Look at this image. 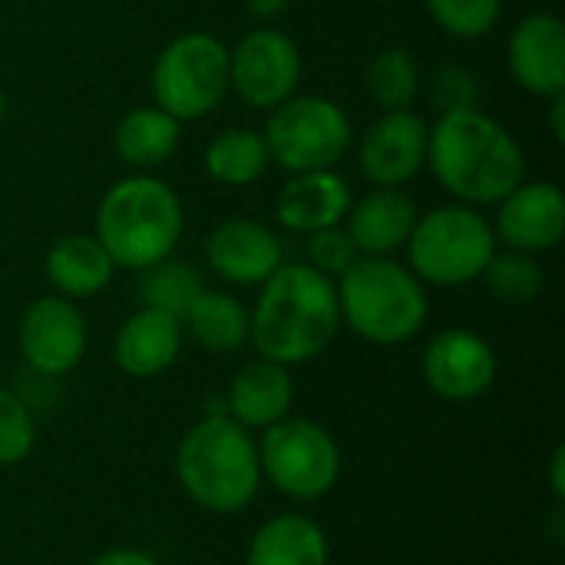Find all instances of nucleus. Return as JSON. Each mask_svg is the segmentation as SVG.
<instances>
[{
    "label": "nucleus",
    "mask_w": 565,
    "mask_h": 565,
    "mask_svg": "<svg viewBox=\"0 0 565 565\" xmlns=\"http://www.w3.org/2000/svg\"><path fill=\"white\" fill-rule=\"evenodd\" d=\"M248 341L258 358L295 367L321 358L341 328L338 285L311 265H278L255 301Z\"/></svg>",
    "instance_id": "nucleus-1"
},
{
    "label": "nucleus",
    "mask_w": 565,
    "mask_h": 565,
    "mask_svg": "<svg viewBox=\"0 0 565 565\" xmlns=\"http://www.w3.org/2000/svg\"><path fill=\"white\" fill-rule=\"evenodd\" d=\"M427 166L460 205H497L526 175L513 132L483 109L444 113L427 139Z\"/></svg>",
    "instance_id": "nucleus-2"
},
{
    "label": "nucleus",
    "mask_w": 565,
    "mask_h": 565,
    "mask_svg": "<svg viewBox=\"0 0 565 565\" xmlns=\"http://www.w3.org/2000/svg\"><path fill=\"white\" fill-rule=\"evenodd\" d=\"M175 477L199 510L218 516L242 513L255 503L262 487L258 444L252 430L235 424L225 411L205 414L179 440Z\"/></svg>",
    "instance_id": "nucleus-3"
},
{
    "label": "nucleus",
    "mask_w": 565,
    "mask_h": 565,
    "mask_svg": "<svg viewBox=\"0 0 565 565\" xmlns=\"http://www.w3.org/2000/svg\"><path fill=\"white\" fill-rule=\"evenodd\" d=\"M338 308L341 324L381 348L417 338L430 311L424 281L391 255H361L338 278Z\"/></svg>",
    "instance_id": "nucleus-4"
},
{
    "label": "nucleus",
    "mask_w": 565,
    "mask_h": 565,
    "mask_svg": "<svg viewBox=\"0 0 565 565\" xmlns=\"http://www.w3.org/2000/svg\"><path fill=\"white\" fill-rule=\"evenodd\" d=\"M182 202L156 175H129L106 189L96 209V238L116 268L142 271L169 258L182 238Z\"/></svg>",
    "instance_id": "nucleus-5"
},
{
    "label": "nucleus",
    "mask_w": 565,
    "mask_h": 565,
    "mask_svg": "<svg viewBox=\"0 0 565 565\" xmlns=\"http://www.w3.org/2000/svg\"><path fill=\"white\" fill-rule=\"evenodd\" d=\"M497 252L487 215L473 205H440L414 222L407 238V268L434 288H460L480 281Z\"/></svg>",
    "instance_id": "nucleus-6"
},
{
    "label": "nucleus",
    "mask_w": 565,
    "mask_h": 565,
    "mask_svg": "<svg viewBox=\"0 0 565 565\" xmlns=\"http://www.w3.org/2000/svg\"><path fill=\"white\" fill-rule=\"evenodd\" d=\"M262 480L275 483L298 503L328 497L341 480V447L328 427L308 417H285L262 430L258 440Z\"/></svg>",
    "instance_id": "nucleus-7"
},
{
    "label": "nucleus",
    "mask_w": 565,
    "mask_h": 565,
    "mask_svg": "<svg viewBox=\"0 0 565 565\" xmlns=\"http://www.w3.org/2000/svg\"><path fill=\"white\" fill-rule=\"evenodd\" d=\"M228 93V46L192 30L175 36L152 66V99L179 122L205 119Z\"/></svg>",
    "instance_id": "nucleus-8"
},
{
    "label": "nucleus",
    "mask_w": 565,
    "mask_h": 565,
    "mask_svg": "<svg viewBox=\"0 0 565 565\" xmlns=\"http://www.w3.org/2000/svg\"><path fill=\"white\" fill-rule=\"evenodd\" d=\"M271 162L288 172L334 169L351 149L348 113L324 96H291L271 109L265 126Z\"/></svg>",
    "instance_id": "nucleus-9"
},
{
    "label": "nucleus",
    "mask_w": 565,
    "mask_h": 565,
    "mask_svg": "<svg viewBox=\"0 0 565 565\" xmlns=\"http://www.w3.org/2000/svg\"><path fill=\"white\" fill-rule=\"evenodd\" d=\"M301 79L298 43L271 26L245 33L228 50V89L255 109H275L295 96Z\"/></svg>",
    "instance_id": "nucleus-10"
},
{
    "label": "nucleus",
    "mask_w": 565,
    "mask_h": 565,
    "mask_svg": "<svg viewBox=\"0 0 565 565\" xmlns=\"http://www.w3.org/2000/svg\"><path fill=\"white\" fill-rule=\"evenodd\" d=\"M20 354L26 367L40 377H63L86 358L89 331L83 311L63 298L46 295L26 305L20 318Z\"/></svg>",
    "instance_id": "nucleus-11"
},
{
    "label": "nucleus",
    "mask_w": 565,
    "mask_h": 565,
    "mask_svg": "<svg viewBox=\"0 0 565 565\" xmlns=\"http://www.w3.org/2000/svg\"><path fill=\"white\" fill-rule=\"evenodd\" d=\"M420 374L437 397L467 404L493 387L497 351L470 328H447L424 348Z\"/></svg>",
    "instance_id": "nucleus-12"
},
{
    "label": "nucleus",
    "mask_w": 565,
    "mask_h": 565,
    "mask_svg": "<svg viewBox=\"0 0 565 565\" xmlns=\"http://www.w3.org/2000/svg\"><path fill=\"white\" fill-rule=\"evenodd\" d=\"M427 122L411 109L381 113L358 146V162L367 182L377 189H401L427 162Z\"/></svg>",
    "instance_id": "nucleus-13"
},
{
    "label": "nucleus",
    "mask_w": 565,
    "mask_h": 565,
    "mask_svg": "<svg viewBox=\"0 0 565 565\" xmlns=\"http://www.w3.org/2000/svg\"><path fill=\"white\" fill-rule=\"evenodd\" d=\"M493 235L513 252L540 255L563 242L565 195L556 182H520L503 202H497Z\"/></svg>",
    "instance_id": "nucleus-14"
},
{
    "label": "nucleus",
    "mask_w": 565,
    "mask_h": 565,
    "mask_svg": "<svg viewBox=\"0 0 565 565\" xmlns=\"http://www.w3.org/2000/svg\"><path fill=\"white\" fill-rule=\"evenodd\" d=\"M513 79L543 99L565 93V23L556 13H530L510 36Z\"/></svg>",
    "instance_id": "nucleus-15"
},
{
    "label": "nucleus",
    "mask_w": 565,
    "mask_h": 565,
    "mask_svg": "<svg viewBox=\"0 0 565 565\" xmlns=\"http://www.w3.org/2000/svg\"><path fill=\"white\" fill-rule=\"evenodd\" d=\"M209 268L228 285H265L281 265V242L252 218H228L205 238Z\"/></svg>",
    "instance_id": "nucleus-16"
},
{
    "label": "nucleus",
    "mask_w": 565,
    "mask_h": 565,
    "mask_svg": "<svg viewBox=\"0 0 565 565\" xmlns=\"http://www.w3.org/2000/svg\"><path fill=\"white\" fill-rule=\"evenodd\" d=\"M351 209V189L344 175L334 169L318 172H291V179L281 185L275 199V215L288 232H321L331 225H341Z\"/></svg>",
    "instance_id": "nucleus-17"
},
{
    "label": "nucleus",
    "mask_w": 565,
    "mask_h": 565,
    "mask_svg": "<svg viewBox=\"0 0 565 565\" xmlns=\"http://www.w3.org/2000/svg\"><path fill=\"white\" fill-rule=\"evenodd\" d=\"M182 334L185 328L179 318L166 311L139 308L116 331L113 361L129 377H159L162 371L175 364L182 351Z\"/></svg>",
    "instance_id": "nucleus-18"
},
{
    "label": "nucleus",
    "mask_w": 565,
    "mask_h": 565,
    "mask_svg": "<svg viewBox=\"0 0 565 565\" xmlns=\"http://www.w3.org/2000/svg\"><path fill=\"white\" fill-rule=\"evenodd\" d=\"M295 404V381L285 364L275 361H252L245 364L225 394V414L242 424L245 430H265L291 414Z\"/></svg>",
    "instance_id": "nucleus-19"
},
{
    "label": "nucleus",
    "mask_w": 565,
    "mask_h": 565,
    "mask_svg": "<svg viewBox=\"0 0 565 565\" xmlns=\"http://www.w3.org/2000/svg\"><path fill=\"white\" fill-rule=\"evenodd\" d=\"M344 218V228L361 255H391L407 245L417 222V205L401 189H374L351 205Z\"/></svg>",
    "instance_id": "nucleus-20"
},
{
    "label": "nucleus",
    "mask_w": 565,
    "mask_h": 565,
    "mask_svg": "<svg viewBox=\"0 0 565 565\" xmlns=\"http://www.w3.org/2000/svg\"><path fill=\"white\" fill-rule=\"evenodd\" d=\"M43 271L56 295L79 301V298L99 295L113 281L116 262L109 258V252L103 248V242L96 235L73 232L50 245Z\"/></svg>",
    "instance_id": "nucleus-21"
},
{
    "label": "nucleus",
    "mask_w": 565,
    "mask_h": 565,
    "mask_svg": "<svg viewBox=\"0 0 565 565\" xmlns=\"http://www.w3.org/2000/svg\"><path fill=\"white\" fill-rule=\"evenodd\" d=\"M245 559L248 565H328L331 543L318 520L281 513L255 530Z\"/></svg>",
    "instance_id": "nucleus-22"
},
{
    "label": "nucleus",
    "mask_w": 565,
    "mask_h": 565,
    "mask_svg": "<svg viewBox=\"0 0 565 565\" xmlns=\"http://www.w3.org/2000/svg\"><path fill=\"white\" fill-rule=\"evenodd\" d=\"M179 136H182L179 119H172L159 106H139L119 119V126L113 132V146L126 166L149 172V169H159L162 162H169V156L179 146Z\"/></svg>",
    "instance_id": "nucleus-23"
},
{
    "label": "nucleus",
    "mask_w": 565,
    "mask_h": 565,
    "mask_svg": "<svg viewBox=\"0 0 565 565\" xmlns=\"http://www.w3.org/2000/svg\"><path fill=\"white\" fill-rule=\"evenodd\" d=\"M182 328L195 338L199 348L212 354H232L248 341L252 315L235 295L202 288L192 308L185 311Z\"/></svg>",
    "instance_id": "nucleus-24"
},
{
    "label": "nucleus",
    "mask_w": 565,
    "mask_h": 565,
    "mask_svg": "<svg viewBox=\"0 0 565 565\" xmlns=\"http://www.w3.org/2000/svg\"><path fill=\"white\" fill-rule=\"evenodd\" d=\"M271 166V152L262 132L232 126L218 132L205 149V172L222 185H252Z\"/></svg>",
    "instance_id": "nucleus-25"
},
{
    "label": "nucleus",
    "mask_w": 565,
    "mask_h": 565,
    "mask_svg": "<svg viewBox=\"0 0 565 565\" xmlns=\"http://www.w3.org/2000/svg\"><path fill=\"white\" fill-rule=\"evenodd\" d=\"M202 275L179 258H162L149 268H142L139 278V308H152V311H166L172 318H185V311L192 308V301L202 291Z\"/></svg>",
    "instance_id": "nucleus-26"
},
{
    "label": "nucleus",
    "mask_w": 565,
    "mask_h": 565,
    "mask_svg": "<svg viewBox=\"0 0 565 565\" xmlns=\"http://www.w3.org/2000/svg\"><path fill=\"white\" fill-rule=\"evenodd\" d=\"M364 86H367L371 99L381 106V113L411 109V103L420 93V63L411 50L387 46L367 63Z\"/></svg>",
    "instance_id": "nucleus-27"
},
{
    "label": "nucleus",
    "mask_w": 565,
    "mask_h": 565,
    "mask_svg": "<svg viewBox=\"0 0 565 565\" xmlns=\"http://www.w3.org/2000/svg\"><path fill=\"white\" fill-rule=\"evenodd\" d=\"M483 285L487 291L503 301V305H530L543 295L546 275L540 262L526 252H493L490 265L483 268Z\"/></svg>",
    "instance_id": "nucleus-28"
},
{
    "label": "nucleus",
    "mask_w": 565,
    "mask_h": 565,
    "mask_svg": "<svg viewBox=\"0 0 565 565\" xmlns=\"http://www.w3.org/2000/svg\"><path fill=\"white\" fill-rule=\"evenodd\" d=\"M434 23L457 40L487 36L503 13V0H427Z\"/></svg>",
    "instance_id": "nucleus-29"
},
{
    "label": "nucleus",
    "mask_w": 565,
    "mask_h": 565,
    "mask_svg": "<svg viewBox=\"0 0 565 565\" xmlns=\"http://www.w3.org/2000/svg\"><path fill=\"white\" fill-rule=\"evenodd\" d=\"M36 447L33 411L7 387H0V470L23 463Z\"/></svg>",
    "instance_id": "nucleus-30"
},
{
    "label": "nucleus",
    "mask_w": 565,
    "mask_h": 565,
    "mask_svg": "<svg viewBox=\"0 0 565 565\" xmlns=\"http://www.w3.org/2000/svg\"><path fill=\"white\" fill-rule=\"evenodd\" d=\"M358 258H361V252H358L354 238L348 235V228H341V225L308 235V265L315 271H321L324 278H341Z\"/></svg>",
    "instance_id": "nucleus-31"
},
{
    "label": "nucleus",
    "mask_w": 565,
    "mask_h": 565,
    "mask_svg": "<svg viewBox=\"0 0 565 565\" xmlns=\"http://www.w3.org/2000/svg\"><path fill=\"white\" fill-rule=\"evenodd\" d=\"M430 99L434 106L444 113H460V109H477L480 103V83L477 73L460 66V63H447L437 70L434 86H430Z\"/></svg>",
    "instance_id": "nucleus-32"
},
{
    "label": "nucleus",
    "mask_w": 565,
    "mask_h": 565,
    "mask_svg": "<svg viewBox=\"0 0 565 565\" xmlns=\"http://www.w3.org/2000/svg\"><path fill=\"white\" fill-rule=\"evenodd\" d=\"M86 565H162L156 556L142 553V550H129V546H116L99 553L96 559H89Z\"/></svg>",
    "instance_id": "nucleus-33"
},
{
    "label": "nucleus",
    "mask_w": 565,
    "mask_h": 565,
    "mask_svg": "<svg viewBox=\"0 0 565 565\" xmlns=\"http://www.w3.org/2000/svg\"><path fill=\"white\" fill-rule=\"evenodd\" d=\"M242 3L258 20H275V17H281L291 7V0H242Z\"/></svg>",
    "instance_id": "nucleus-34"
},
{
    "label": "nucleus",
    "mask_w": 565,
    "mask_h": 565,
    "mask_svg": "<svg viewBox=\"0 0 565 565\" xmlns=\"http://www.w3.org/2000/svg\"><path fill=\"white\" fill-rule=\"evenodd\" d=\"M550 490L556 500H565V450L556 447L550 457Z\"/></svg>",
    "instance_id": "nucleus-35"
},
{
    "label": "nucleus",
    "mask_w": 565,
    "mask_h": 565,
    "mask_svg": "<svg viewBox=\"0 0 565 565\" xmlns=\"http://www.w3.org/2000/svg\"><path fill=\"white\" fill-rule=\"evenodd\" d=\"M3 116H7V93H3V86H0V122H3Z\"/></svg>",
    "instance_id": "nucleus-36"
}]
</instances>
